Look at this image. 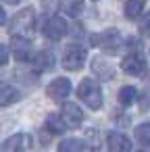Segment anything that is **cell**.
Here are the masks:
<instances>
[{"label":"cell","instance_id":"obj_1","mask_svg":"<svg viewBox=\"0 0 150 152\" xmlns=\"http://www.w3.org/2000/svg\"><path fill=\"white\" fill-rule=\"evenodd\" d=\"M77 96H79V100H81L88 108H92V110H98V108L102 106V90H100L98 81H94L92 77L81 79V83L77 86Z\"/></svg>","mask_w":150,"mask_h":152},{"label":"cell","instance_id":"obj_2","mask_svg":"<svg viewBox=\"0 0 150 152\" xmlns=\"http://www.w3.org/2000/svg\"><path fill=\"white\" fill-rule=\"evenodd\" d=\"M34 25H36V11L31 7H27V9L19 11L13 17V21H11V34L19 36V38H27V36H31Z\"/></svg>","mask_w":150,"mask_h":152},{"label":"cell","instance_id":"obj_3","mask_svg":"<svg viewBox=\"0 0 150 152\" xmlns=\"http://www.w3.org/2000/svg\"><path fill=\"white\" fill-rule=\"evenodd\" d=\"M86 58H88V50L79 44H71L63 52V67L69 71H79L83 67Z\"/></svg>","mask_w":150,"mask_h":152},{"label":"cell","instance_id":"obj_4","mask_svg":"<svg viewBox=\"0 0 150 152\" xmlns=\"http://www.w3.org/2000/svg\"><path fill=\"white\" fill-rule=\"evenodd\" d=\"M92 44H98L106 54H115L123 46V38L117 29H106L100 36H92Z\"/></svg>","mask_w":150,"mask_h":152},{"label":"cell","instance_id":"obj_5","mask_svg":"<svg viewBox=\"0 0 150 152\" xmlns=\"http://www.w3.org/2000/svg\"><path fill=\"white\" fill-rule=\"evenodd\" d=\"M121 69L127 73V75H142L146 71V61L140 52V48L135 46L129 54H125V58L121 61Z\"/></svg>","mask_w":150,"mask_h":152},{"label":"cell","instance_id":"obj_6","mask_svg":"<svg viewBox=\"0 0 150 152\" xmlns=\"http://www.w3.org/2000/svg\"><path fill=\"white\" fill-rule=\"evenodd\" d=\"M46 94H48L50 100L61 102V100H65V98L71 94V81H69L67 77H56V79H52V81L48 83Z\"/></svg>","mask_w":150,"mask_h":152},{"label":"cell","instance_id":"obj_7","mask_svg":"<svg viewBox=\"0 0 150 152\" xmlns=\"http://www.w3.org/2000/svg\"><path fill=\"white\" fill-rule=\"evenodd\" d=\"M61 117H63V121L69 129H77L83 121V113L75 102H65L63 108H61Z\"/></svg>","mask_w":150,"mask_h":152},{"label":"cell","instance_id":"obj_8","mask_svg":"<svg viewBox=\"0 0 150 152\" xmlns=\"http://www.w3.org/2000/svg\"><path fill=\"white\" fill-rule=\"evenodd\" d=\"M44 36L48 38V40H63L65 36H67V23H65V19L63 17H50L46 23H44Z\"/></svg>","mask_w":150,"mask_h":152},{"label":"cell","instance_id":"obj_9","mask_svg":"<svg viewBox=\"0 0 150 152\" xmlns=\"http://www.w3.org/2000/svg\"><path fill=\"white\" fill-rule=\"evenodd\" d=\"M11 50L15 54V58L19 63H25L31 58V44L27 38H19V36H13L11 38Z\"/></svg>","mask_w":150,"mask_h":152},{"label":"cell","instance_id":"obj_10","mask_svg":"<svg viewBox=\"0 0 150 152\" xmlns=\"http://www.w3.org/2000/svg\"><path fill=\"white\" fill-rule=\"evenodd\" d=\"M7 150L9 152H27L29 148H31V135L29 133H15V135H11L9 140H7Z\"/></svg>","mask_w":150,"mask_h":152},{"label":"cell","instance_id":"obj_11","mask_svg":"<svg viewBox=\"0 0 150 152\" xmlns=\"http://www.w3.org/2000/svg\"><path fill=\"white\" fill-rule=\"evenodd\" d=\"M106 144H108V150H110V152H129V150H131V142H129V137L123 135V133H119V131L108 133Z\"/></svg>","mask_w":150,"mask_h":152},{"label":"cell","instance_id":"obj_12","mask_svg":"<svg viewBox=\"0 0 150 152\" xmlns=\"http://www.w3.org/2000/svg\"><path fill=\"white\" fill-rule=\"evenodd\" d=\"M31 67L36 71H52L54 69V54L48 52V50H40L31 58Z\"/></svg>","mask_w":150,"mask_h":152},{"label":"cell","instance_id":"obj_13","mask_svg":"<svg viewBox=\"0 0 150 152\" xmlns=\"http://www.w3.org/2000/svg\"><path fill=\"white\" fill-rule=\"evenodd\" d=\"M92 69H94V73L98 75V79L108 81V79H113V77H115V67H113L106 58L96 56V58L92 61Z\"/></svg>","mask_w":150,"mask_h":152},{"label":"cell","instance_id":"obj_14","mask_svg":"<svg viewBox=\"0 0 150 152\" xmlns=\"http://www.w3.org/2000/svg\"><path fill=\"white\" fill-rule=\"evenodd\" d=\"M21 98L19 90L11 83H0V106H11Z\"/></svg>","mask_w":150,"mask_h":152},{"label":"cell","instance_id":"obj_15","mask_svg":"<svg viewBox=\"0 0 150 152\" xmlns=\"http://www.w3.org/2000/svg\"><path fill=\"white\" fill-rule=\"evenodd\" d=\"M135 98H138V90L133 86H123L117 94V100H119L121 106H131L135 102Z\"/></svg>","mask_w":150,"mask_h":152},{"label":"cell","instance_id":"obj_16","mask_svg":"<svg viewBox=\"0 0 150 152\" xmlns=\"http://www.w3.org/2000/svg\"><path fill=\"white\" fill-rule=\"evenodd\" d=\"M61 11L69 17H77L83 11V0H59Z\"/></svg>","mask_w":150,"mask_h":152},{"label":"cell","instance_id":"obj_17","mask_svg":"<svg viewBox=\"0 0 150 152\" xmlns=\"http://www.w3.org/2000/svg\"><path fill=\"white\" fill-rule=\"evenodd\" d=\"M65 127H67V125H65L61 113H50V115L46 117V129H48L50 133H63Z\"/></svg>","mask_w":150,"mask_h":152},{"label":"cell","instance_id":"obj_18","mask_svg":"<svg viewBox=\"0 0 150 152\" xmlns=\"http://www.w3.org/2000/svg\"><path fill=\"white\" fill-rule=\"evenodd\" d=\"M144 7H146V0H127L125 2V17L127 19H135L140 13H144Z\"/></svg>","mask_w":150,"mask_h":152},{"label":"cell","instance_id":"obj_19","mask_svg":"<svg viewBox=\"0 0 150 152\" xmlns=\"http://www.w3.org/2000/svg\"><path fill=\"white\" fill-rule=\"evenodd\" d=\"M133 133H135V140H138L142 146H150V121L138 125Z\"/></svg>","mask_w":150,"mask_h":152},{"label":"cell","instance_id":"obj_20","mask_svg":"<svg viewBox=\"0 0 150 152\" xmlns=\"http://www.w3.org/2000/svg\"><path fill=\"white\" fill-rule=\"evenodd\" d=\"M81 148H83V144L75 137H67L59 144V152H81Z\"/></svg>","mask_w":150,"mask_h":152},{"label":"cell","instance_id":"obj_21","mask_svg":"<svg viewBox=\"0 0 150 152\" xmlns=\"http://www.w3.org/2000/svg\"><path fill=\"white\" fill-rule=\"evenodd\" d=\"M138 29H140L142 36H150V11L144 13V15L140 17V21H138Z\"/></svg>","mask_w":150,"mask_h":152},{"label":"cell","instance_id":"obj_22","mask_svg":"<svg viewBox=\"0 0 150 152\" xmlns=\"http://www.w3.org/2000/svg\"><path fill=\"white\" fill-rule=\"evenodd\" d=\"M9 63V48L4 44H0V67H4Z\"/></svg>","mask_w":150,"mask_h":152},{"label":"cell","instance_id":"obj_23","mask_svg":"<svg viewBox=\"0 0 150 152\" xmlns=\"http://www.w3.org/2000/svg\"><path fill=\"white\" fill-rule=\"evenodd\" d=\"M7 23V13H4V9L0 7V25H4Z\"/></svg>","mask_w":150,"mask_h":152},{"label":"cell","instance_id":"obj_24","mask_svg":"<svg viewBox=\"0 0 150 152\" xmlns=\"http://www.w3.org/2000/svg\"><path fill=\"white\" fill-rule=\"evenodd\" d=\"M4 2H9V4H19L21 0H4Z\"/></svg>","mask_w":150,"mask_h":152},{"label":"cell","instance_id":"obj_25","mask_svg":"<svg viewBox=\"0 0 150 152\" xmlns=\"http://www.w3.org/2000/svg\"><path fill=\"white\" fill-rule=\"evenodd\" d=\"M140 152H142V150H140Z\"/></svg>","mask_w":150,"mask_h":152}]
</instances>
